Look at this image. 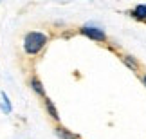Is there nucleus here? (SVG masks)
Instances as JSON below:
<instances>
[{"instance_id": "423d86ee", "label": "nucleus", "mask_w": 146, "mask_h": 139, "mask_svg": "<svg viewBox=\"0 0 146 139\" xmlns=\"http://www.w3.org/2000/svg\"><path fill=\"white\" fill-rule=\"evenodd\" d=\"M42 101H43V107H45V112L49 114V118L52 119V121H56V123H58V121H60V114H58V108H56L54 101H52L50 98H47V96L43 98Z\"/></svg>"}, {"instance_id": "f257e3e1", "label": "nucleus", "mask_w": 146, "mask_h": 139, "mask_svg": "<svg viewBox=\"0 0 146 139\" xmlns=\"http://www.w3.org/2000/svg\"><path fill=\"white\" fill-rule=\"evenodd\" d=\"M49 35L43 31H27L22 40V49L27 56H38L49 43Z\"/></svg>"}, {"instance_id": "0eeeda50", "label": "nucleus", "mask_w": 146, "mask_h": 139, "mask_svg": "<svg viewBox=\"0 0 146 139\" xmlns=\"http://www.w3.org/2000/svg\"><path fill=\"white\" fill-rule=\"evenodd\" d=\"M54 132H56V136H58L60 139H81L80 134H76V132L69 130V128H67V126H63V125H56Z\"/></svg>"}, {"instance_id": "7ed1b4c3", "label": "nucleus", "mask_w": 146, "mask_h": 139, "mask_svg": "<svg viewBox=\"0 0 146 139\" xmlns=\"http://www.w3.org/2000/svg\"><path fill=\"white\" fill-rule=\"evenodd\" d=\"M119 58H121V62L125 63L132 72H135V74H143V72H141L143 65H141V62H139L135 56H132V54H119Z\"/></svg>"}, {"instance_id": "39448f33", "label": "nucleus", "mask_w": 146, "mask_h": 139, "mask_svg": "<svg viewBox=\"0 0 146 139\" xmlns=\"http://www.w3.org/2000/svg\"><path fill=\"white\" fill-rule=\"evenodd\" d=\"M128 16H132L133 20L141 22V24H146V4H137L133 9L126 11Z\"/></svg>"}, {"instance_id": "f03ea898", "label": "nucleus", "mask_w": 146, "mask_h": 139, "mask_svg": "<svg viewBox=\"0 0 146 139\" xmlns=\"http://www.w3.org/2000/svg\"><path fill=\"white\" fill-rule=\"evenodd\" d=\"M80 35L90 38L92 42H98V43H106V42H108L106 33L103 29H99V27H94V25H83V27H80Z\"/></svg>"}, {"instance_id": "6e6552de", "label": "nucleus", "mask_w": 146, "mask_h": 139, "mask_svg": "<svg viewBox=\"0 0 146 139\" xmlns=\"http://www.w3.org/2000/svg\"><path fill=\"white\" fill-rule=\"evenodd\" d=\"M2 99H4L2 110H4V112H7V114H11V101H9V98H7V94H5V92H2Z\"/></svg>"}, {"instance_id": "20e7f679", "label": "nucleus", "mask_w": 146, "mask_h": 139, "mask_svg": "<svg viewBox=\"0 0 146 139\" xmlns=\"http://www.w3.org/2000/svg\"><path fill=\"white\" fill-rule=\"evenodd\" d=\"M29 87H31V90L36 94L38 98H45L47 94H45V87H43V83H42V80L38 78L36 74H33L31 78H29Z\"/></svg>"}, {"instance_id": "1a4fd4ad", "label": "nucleus", "mask_w": 146, "mask_h": 139, "mask_svg": "<svg viewBox=\"0 0 146 139\" xmlns=\"http://www.w3.org/2000/svg\"><path fill=\"white\" fill-rule=\"evenodd\" d=\"M141 80H143V83H144V87H146V72H143V74H141Z\"/></svg>"}]
</instances>
